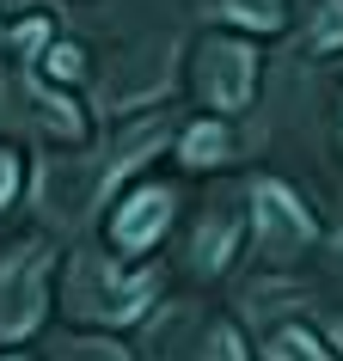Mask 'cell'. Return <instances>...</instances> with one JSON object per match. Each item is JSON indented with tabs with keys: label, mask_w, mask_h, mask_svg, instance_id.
Segmentation results:
<instances>
[{
	"label": "cell",
	"mask_w": 343,
	"mask_h": 361,
	"mask_svg": "<svg viewBox=\"0 0 343 361\" xmlns=\"http://www.w3.org/2000/svg\"><path fill=\"white\" fill-rule=\"evenodd\" d=\"M251 49L246 43H209L203 49V92L221 104V111H239L251 98Z\"/></svg>",
	"instance_id": "obj_1"
},
{
	"label": "cell",
	"mask_w": 343,
	"mask_h": 361,
	"mask_svg": "<svg viewBox=\"0 0 343 361\" xmlns=\"http://www.w3.org/2000/svg\"><path fill=\"white\" fill-rule=\"evenodd\" d=\"M251 209H258V227H264V239L276 251L306 245V239H313V214H306L282 184H258V190H251Z\"/></svg>",
	"instance_id": "obj_2"
},
{
	"label": "cell",
	"mask_w": 343,
	"mask_h": 361,
	"mask_svg": "<svg viewBox=\"0 0 343 361\" xmlns=\"http://www.w3.org/2000/svg\"><path fill=\"white\" fill-rule=\"evenodd\" d=\"M43 312V264L37 251L19 257V264L6 269V288H0V331H31Z\"/></svg>",
	"instance_id": "obj_3"
},
{
	"label": "cell",
	"mask_w": 343,
	"mask_h": 361,
	"mask_svg": "<svg viewBox=\"0 0 343 361\" xmlns=\"http://www.w3.org/2000/svg\"><path fill=\"white\" fill-rule=\"evenodd\" d=\"M166 214H172V190H141L123 202V214L111 221V239L123 251H148L160 233H166Z\"/></svg>",
	"instance_id": "obj_4"
},
{
	"label": "cell",
	"mask_w": 343,
	"mask_h": 361,
	"mask_svg": "<svg viewBox=\"0 0 343 361\" xmlns=\"http://www.w3.org/2000/svg\"><path fill=\"white\" fill-rule=\"evenodd\" d=\"M221 153H227V129L221 123H196L184 135V166H215Z\"/></svg>",
	"instance_id": "obj_5"
},
{
	"label": "cell",
	"mask_w": 343,
	"mask_h": 361,
	"mask_svg": "<svg viewBox=\"0 0 343 361\" xmlns=\"http://www.w3.org/2000/svg\"><path fill=\"white\" fill-rule=\"evenodd\" d=\"M276 361H331V349H325L313 331L288 324V331H276Z\"/></svg>",
	"instance_id": "obj_6"
},
{
	"label": "cell",
	"mask_w": 343,
	"mask_h": 361,
	"mask_svg": "<svg viewBox=\"0 0 343 361\" xmlns=\"http://www.w3.org/2000/svg\"><path fill=\"white\" fill-rule=\"evenodd\" d=\"M313 49H343V0H313Z\"/></svg>",
	"instance_id": "obj_7"
},
{
	"label": "cell",
	"mask_w": 343,
	"mask_h": 361,
	"mask_svg": "<svg viewBox=\"0 0 343 361\" xmlns=\"http://www.w3.org/2000/svg\"><path fill=\"white\" fill-rule=\"evenodd\" d=\"M221 13L239 19V25H251V31H276V25H282L276 0H221Z\"/></svg>",
	"instance_id": "obj_8"
},
{
	"label": "cell",
	"mask_w": 343,
	"mask_h": 361,
	"mask_svg": "<svg viewBox=\"0 0 343 361\" xmlns=\"http://www.w3.org/2000/svg\"><path fill=\"white\" fill-rule=\"evenodd\" d=\"M227 251H233V227H227V221H221V227H203V239H196V264L221 269V264H227Z\"/></svg>",
	"instance_id": "obj_9"
},
{
	"label": "cell",
	"mask_w": 343,
	"mask_h": 361,
	"mask_svg": "<svg viewBox=\"0 0 343 361\" xmlns=\"http://www.w3.org/2000/svg\"><path fill=\"white\" fill-rule=\"evenodd\" d=\"M37 104H43V116H49V129H61V135H80V116L68 111V104H56L49 92H37Z\"/></svg>",
	"instance_id": "obj_10"
},
{
	"label": "cell",
	"mask_w": 343,
	"mask_h": 361,
	"mask_svg": "<svg viewBox=\"0 0 343 361\" xmlns=\"http://www.w3.org/2000/svg\"><path fill=\"white\" fill-rule=\"evenodd\" d=\"M49 80H80V49H74V43L49 49Z\"/></svg>",
	"instance_id": "obj_11"
},
{
	"label": "cell",
	"mask_w": 343,
	"mask_h": 361,
	"mask_svg": "<svg viewBox=\"0 0 343 361\" xmlns=\"http://www.w3.org/2000/svg\"><path fill=\"white\" fill-rule=\"evenodd\" d=\"M43 43H49V19H25L19 25V49H25V56H37Z\"/></svg>",
	"instance_id": "obj_12"
},
{
	"label": "cell",
	"mask_w": 343,
	"mask_h": 361,
	"mask_svg": "<svg viewBox=\"0 0 343 361\" xmlns=\"http://www.w3.org/2000/svg\"><path fill=\"white\" fill-rule=\"evenodd\" d=\"M209 361H246L239 355V337H233V331H215L209 337Z\"/></svg>",
	"instance_id": "obj_13"
},
{
	"label": "cell",
	"mask_w": 343,
	"mask_h": 361,
	"mask_svg": "<svg viewBox=\"0 0 343 361\" xmlns=\"http://www.w3.org/2000/svg\"><path fill=\"white\" fill-rule=\"evenodd\" d=\"M13 184H19V166H13V159H6V153H0V202H6V196H13Z\"/></svg>",
	"instance_id": "obj_14"
},
{
	"label": "cell",
	"mask_w": 343,
	"mask_h": 361,
	"mask_svg": "<svg viewBox=\"0 0 343 361\" xmlns=\"http://www.w3.org/2000/svg\"><path fill=\"white\" fill-rule=\"evenodd\" d=\"M6 361H13V355H6Z\"/></svg>",
	"instance_id": "obj_15"
}]
</instances>
